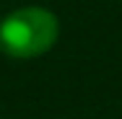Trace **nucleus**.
<instances>
[{"label":"nucleus","instance_id":"f257e3e1","mask_svg":"<svg viewBox=\"0 0 122 119\" xmlns=\"http://www.w3.org/2000/svg\"><path fill=\"white\" fill-rule=\"evenodd\" d=\"M60 36L57 16L42 5L16 8L0 21V49L16 60H34L47 54Z\"/></svg>","mask_w":122,"mask_h":119}]
</instances>
